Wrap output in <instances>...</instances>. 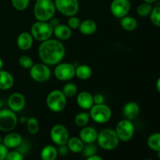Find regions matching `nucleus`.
Segmentation results:
<instances>
[{
  "instance_id": "f3484780",
  "label": "nucleus",
  "mask_w": 160,
  "mask_h": 160,
  "mask_svg": "<svg viewBox=\"0 0 160 160\" xmlns=\"http://www.w3.org/2000/svg\"><path fill=\"white\" fill-rule=\"evenodd\" d=\"M139 112H140V107L135 102H129L126 103L123 108V114L125 119L131 121L137 118Z\"/></svg>"
},
{
  "instance_id": "c85d7f7f",
  "label": "nucleus",
  "mask_w": 160,
  "mask_h": 160,
  "mask_svg": "<svg viewBox=\"0 0 160 160\" xmlns=\"http://www.w3.org/2000/svg\"><path fill=\"white\" fill-rule=\"evenodd\" d=\"M27 129L31 134H36L39 131V123L35 117L27 118Z\"/></svg>"
},
{
  "instance_id": "c9c22d12",
  "label": "nucleus",
  "mask_w": 160,
  "mask_h": 160,
  "mask_svg": "<svg viewBox=\"0 0 160 160\" xmlns=\"http://www.w3.org/2000/svg\"><path fill=\"white\" fill-rule=\"evenodd\" d=\"M81 23V20H80L78 17L73 16V17H69L68 20H67V26H68L70 29H78Z\"/></svg>"
},
{
  "instance_id": "a878e982",
  "label": "nucleus",
  "mask_w": 160,
  "mask_h": 160,
  "mask_svg": "<svg viewBox=\"0 0 160 160\" xmlns=\"http://www.w3.org/2000/svg\"><path fill=\"white\" fill-rule=\"evenodd\" d=\"M92 75V69L86 64H81L75 69V76L82 81L89 79Z\"/></svg>"
},
{
  "instance_id": "aec40b11",
  "label": "nucleus",
  "mask_w": 160,
  "mask_h": 160,
  "mask_svg": "<svg viewBox=\"0 0 160 160\" xmlns=\"http://www.w3.org/2000/svg\"><path fill=\"white\" fill-rule=\"evenodd\" d=\"M53 34H55L59 40L65 41L72 36V29H70L67 25L59 23L53 29Z\"/></svg>"
},
{
  "instance_id": "a19ab883",
  "label": "nucleus",
  "mask_w": 160,
  "mask_h": 160,
  "mask_svg": "<svg viewBox=\"0 0 160 160\" xmlns=\"http://www.w3.org/2000/svg\"><path fill=\"white\" fill-rule=\"evenodd\" d=\"M49 21H50L49 23L53 27V28H55V27H56L57 25H59V23H59V20H58V19H56V18L54 19L53 17L49 20Z\"/></svg>"
},
{
  "instance_id": "2eb2a0df",
  "label": "nucleus",
  "mask_w": 160,
  "mask_h": 160,
  "mask_svg": "<svg viewBox=\"0 0 160 160\" xmlns=\"http://www.w3.org/2000/svg\"><path fill=\"white\" fill-rule=\"evenodd\" d=\"M98 134V133L95 128L85 126L80 131L79 138L84 144H91L97 141Z\"/></svg>"
},
{
  "instance_id": "a18cd8bd",
  "label": "nucleus",
  "mask_w": 160,
  "mask_h": 160,
  "mask_svg": "<svg viewBox=\"0 0 160 160\" xmlns=\"http://www.w3.org/2000/svg\"><path fill=\"white\" fill-rule=\"evenodd\" d=\"M143 1L145 2H148V3H150V4H152V3L154 2L156 0H143Z\"/></svg>"
},
{
  "instance_id": "9d476101",
  "label": "nucleus",
  "mask_w": 160,
  "mask_h": 160,
  "mask_svg": "<svg viewBox=\"0 0 160 160\" xmlns=\"http://www.w3.org/2000/svg\"><path fill=\"white\" fill-rule=\"evenodd\" d=\"M75 67L69 62H59L54 70V75L59 81H68L75 76Z\"/></svg>"
},
{
  "instance_id": "dca6fc26",
  "label": "nucleus",
  "mask_w": 160,
  "mask_h": 160,
  "mask_svg": "<svg viewBox=\"0 0 160 160\" xmlns=\"http://www.w3.org/2000/svg\"><path fill=\"white\" fill-rule=\"evenodd\" d=\"M34 38L31 33L22 32L17 38V45L22 51H28L32 47Z\"/></svg>"
},
{
  "instance_id": "6ab92c4d",
  "label": "nucleus",
  "mask_w": 160,
  "mask_h": 160,
  "mask_svg": "<svg viewBox=\"0 0 160 160\" xmlns=\"http://www.w3.org/2000/svg\"><path fill=\"white\" fill-rule=\"evenodd\" d=\"M23 138L18 133H9L2 138V144L8 148H15L20 146Z\"/></svg>"
},
{
  "instance_id": "423d86ee",
  "label": "nucleus",
  "mask_w": 160,
  "mask_h": 160,
  "mask_svg": "<svg viewBox=\"0 0 160 160\" xmlns=\"http://www.w3.org/2000/svg\"><path fill=\"white\" fill-rule=\"evenodd\" d=\"M90 117L94 122L97 123H107L112 118V110L107 105L99 104L93 105L90 109Z\"/></svg>"
},
{
  "instance_id": "6e6552de",
  "label": "nucleus",
  "mask_w": 160,
  "mask_h": 160,
  "mask_svg": "<svg viewBox=\"0 0 160 160\" xmlns=\"http://www.w3.org/2000/svg\"><path fill=\"white\" fill-rule=\"evenodd\" d=\"M116 133L118 136L120 141L122 142H128L133 138L134 134V125L131 120H122L119 122L116 126Z\"/></svg>"
},
{
  "instance_id": "a211bd4d",
  "label": "nucleus",
  "mask_w": 160,
  "mask_h": 160,
  "mask_svg": "<svg viewBox=\"0 0 160 160\" xmlns=\"http://www.w3.org/2000/svg\"><path fill=\"white\" fill-rule=\"evenodd\" d=\"M77 103L82 109H90L93 106V95L88 92H80L77 97Z\"/></svg>"
},
{
  "instance_id": "e433bc0d",
  "label": "nucleus",
  "mask_w": 160,
  "mask_h": 160,
  "mask_svg": "<svg viewBox=\"0 0 160 160\" xmlns=\"http://www.w3.org/2000/svg\"><path fill=\"white\" fill-rule=\"evenodd\" d=\"M6 160H23V155L18 151L8 152Z\"/></svg>"
},
{
  "instance_id": "c756f323",
  "label": "nucleus",
  "mask_w": 160,
  "mask_h": 160,
  "mask_svg": "<svg viewBox=\"0 0 160 160\" xmlns=\"http://www.w3.org/2000/svg\"><path fill=\"white\" fill-rule=\"evenodd\" d=\"M62 92L67 98H72L78 93V87L74 83L67 82L62 88Z\"/></svg>"
},
{
  "instance_id": "ddd939ff",
  "label": "nucleus",
  "mask_w": 160,
  "mask_h": 160,
  "mask_svg": "<svg viewBox=\"0 0 160 160\" xmlns=\"http://www.w3.org/2000/svg\"><path fill=\"white\" fill-rule=\"evenodd\" d=\"M131 7L130 0H113L110 5V11L114 17L121 19L128 15Z\"/></svg>"
},
{
  "instance_id": "bb28decb",
  "label": "nucleus",
  "mask_w": 160,
  "mask_h": 160,
  "mask_svg": "<svg viewBox=\"0 0 160 160\" xmlns=\"http://www.w3.org/2000/svg\"><path fill=\"white\" fill-rule=\"evenodd\" d=\"M148 146L155 152H160V133H154L147 140Z\"/></svg>"
},
{
  "instance_id": "9b49d317",
  "label": "nucleus",
  "mask_w": 160,
  "mask_h": 160,
  "mask_svg": "<svg viewBox=\"0 0 160 160\" xmlns=\"http://www.w3.org/2000/svg\"><path fill=\"white\" fill-rule=\"evenodd\" d=\"M30 76L37 82H45L51 77V70L45 63H36L30 69Z\"/></svg>"
},
{
  "instance_id": "8fccbe9b",
  "label": "nucleus",
  "mask_w": 160,
  "mask_h": 160,
  "mask_svg": "<svg viewBox=\"0 0 160 160\" xmlns=\"http://www.w3.org/2000/svg\"><path fill=\"white\" fill-rule=\"evenodd\" d=\"M145 160H153V159H145Z\"/></svg>"
},
{
  "instance_id": "5701e85b",
  "label": "nucleus",
  "mask_w": 160,
  "mask_h": 160,
  "mask_svg": "<svg viewBox=\"0 0 160 160\" xmlns=\"http://www.w3.org/2000/svg\"><path fill=\"white\" fill-rule=\"evenodd\" d=\"M67 146L70 152L73 153L81 152L84 147V143L78 137H72L67 141Z\"/></svg>"
},
{
  "instance_id": "0eeeda50",
  "label": "nucleus",
  "mask_w": 160,
  "mask_h": 160,
  "mask_svg": "<svg viewBox=\"0 0 160 160\" xmlns=\"http://www.w3.org/2000/svg\"><path fill=\"white\" fill-rule=\"evenodd\" d=\"M17 125V117L16 112L11 109L0 110V131L3 132L12 131Z\"/></svg>"
},
{
  "instance_id": "2f4dec72",
  "label": "nucleus",
  "mask_w": 160,
  "mask_h": 160,
  "mask_svg": "<svg viewBox=\"0 0 160 160\" xmlns=\"http://www.w3.org/2000/svg\"><path fill=\"white\" fill-rule=\"evenodd\" d=\"M19 64L22 68L30 70L34 65V62H33V59L31 56L23 55V56H20V59H19Z\"/></svg>"
},
{
  "instance_id": "f704fd0d",
  "label": "nucleus",
  "mask_w": 160,
  "mask_h": 160,
  "mask_svg": "<svg viewBox=\"0 0 160 160\" xmlns=\"http://www.w3.org/2000/svg\"><path fill=\"white\" fill-rule=\"evenodd\" d=\"M96 152L97 147L94 143L86 144V145H84V148L82 150L83 154H84V156L85 157H89V156H94V155H95Z\"/></svg>"
},
{
  "instance_id": "7ed1b4c3",
  "label": "nucleus",
  "mask_w": 160,
  "mask_h": 160,
  "mask_svg": "<svg viewBox=\"0 0 160 160\" xmlns=\"http://www.w3.org/2000/svg\"><path fill=\"white\" fill-rule=\"evenodd\" d=\"M97 142L98 145L105 150L115 149L119 145L120 139L115 130L106 128L100 131L98 134Z\"/></svg>"
},
{
  "instance_id": "20e7f679",
  "label": "nucleus",
  "mask_w": 160,
  "mask_h": 160,
  "mask_svg": "<svg viewBox=\"0 0 160 160\" xmlns=\"http://www.w3.org/2000/svg\"><path fill=\"white\" fill-rule=\"evenodd\" d=\"M53 28L48 21L34 22L31 28V34L38 42H44L51 38L53 34Z\"/></svg>"
},
{
  "instance_id": "c03bdc74",
  "label": "nucleus",
  "mask_w": 160,
  "mask_h": 160,
  "mask_svg": "<svg viewBox=\"0 0 160 160\" xmlns=\"http://www.w3.org/2000/svg\"><path fill=\"white\" fill-rule=\"evenodd\" d=\"M3 66H4V62H3V60H2V59L1 58H0V70H2Z\"/></svg>"
},
{
  "instance_id": "ea45409f",
  "label": "nucleus",
  "mask_w": 160,
  "mask_h": 160,
  "mask_svg": "<svg viewBox=\"0 0 160 160\" xmlns=\"http://www.w3.org/2000/svg\"><path fill=\"white\" fill-rule=\"evenodd\" d=\"M68 148H67V146L66 145H59V150H58V153H60L61 155H62V156H65V155L67 154V152H68Z\"/></svg>"
},
{
  "instance_id": "79ce46f5",
  "label": "nucleus",
  "mask_w": 160,
  "mask_h": 160,
  "mask_svg": "<svg viewBox=\"0 0 160 160\" xmlns=\"http://www.w3.org/2000/svg\"><path fill=\"white\" fill-rule=\"evenodd\" d=\"M86 160H103V159L101 157V156H97V155H94V156L87 157Z\"/></svg>"
},
{
  "instance_id": "f8f14e48",
  "label": "nucleus",
  "mask_w": 160,
  "mask_h": 160,
  "mask_svg": "<svg viewBox=\"0 0 160 160\" xmlns=\"http://www.w3.org/2000/svg\"><path fill=\"white\" fill-rule=\"evenodd\" d=\"M50 137L52 141L57 145H67L69 140V131L65 126L62 124H56L50 131Z\"/></svg>"
},
{
  "instance_id": "de8ad7c7",
  "label": "nucleus",
  "mask_w": 160,
  "mask_h": 160,
  "mask_svg": "<svg viewBox=\"0 0 160 160\" xmlns=\"http://www.w3.org/2000/svg\"><path fill=\"white\" fill-rule=\"evenodd\" d=\"M2 143V137L0 136V144Z\"/></svg>"
},
{
  "instance_id": "393cba45",
  "label": "nucleus",
  "mask_w": 160,
  "mask_h": 160,
  "mask_svg": "<svg viewBox=\"0 0 160 160\" xmlns=\"http://www.w3.org/2000/svg\"><path fill=\"white\" fill-rule=\"evenodd\" d=\"M42 160H56L58 156V150L53 145H46L41 151Z\"/></svg>"
},
{
  "instance_id": "4be33fe9",
  "label": "nucleus",
  "mask_w": 160,
  "mask_h": 160,
  "mask_svg": "<svg viewBox=\"0 0 160 160\" xmlns=\"http://www.w3.org/2000/svg\"><path fill=\"white\" fill-rule=\"evenodd\" d=\"M78 29L84 35H92L96 31L97 23L92 20H85L81 21Z\"/></svg>"
},
{
  "instance_id": "39448f33",
  "label": "nucleus",
  "mask_w": 160,
  "mask_h": 160,
  "mask_svg": "<svg viewBox=\"0 0 160 160\" xmlns=\"http://www.w3.org/2000/svg\"><path fill=\"white\" fill-rule=\"evenodd\" d=\"M67 98L61 90H53L46 97V105L54 112H60L66 108Z\"/></svg>"
},
{
  "instance_id": "cd10ccee",
  "label": "nucleus",
  "mask_w": 160,
  "mask_h": 160,
  "mask_svg": "<svg viewBox=\"0 0 160 160\" xmlns=\"http://www.w3.org/2000/svg\"><path fill=\"white\" fill-rule=\"evenodd\" d=\"M90 114L87 112H80L75 116L74 117V123L75 124L80 128H84L87 126L90 120Z\"/></svg>"
},
{
  "instance_id": "f257e3e1",
  "label": "nucleus",
  "mask_w": 160,
  "mask_h": 160,
  "mask_svg": "<svg viewBox=\"0 0 160 160\" xmlns=\"http://www.w3.org/2000/svg\"><path fill=\"white\" fill-rule=\"evenodd\" d=\"M66 54L64 45L59 40L49 38L40 44L38 55L43 63L48 66L57 65Z\"/></svg>"
},
{
  "instance_id": "09e8293b",
  "label": "nucleus",
  "mask_w": 160,
  "mask_h": 160,
  "mask_svg": "<svg viewBox=\"0 0 160 160\" xmlns=\"http://www.w3.org/2000/svg\"><path fill=\"white\" fill-rule=\"evenodd\" d=\"M2 106V101H1V100H0V109H1Z\"/></svg>"
},
{
  "instance_id": "b1692460",
  "label": "nucleus",
  "mask_w": 160,
  "mask_h": 160,
  "mask_svg": "<svg viewBox=\"0 0 160 160\" xmlns=\"http://www.w3.org/2000/svg\"><path fill=\"white\" fill-rule=\"evenodd\" d=\"M120 26L127 31H134L138 28V21L131 16H125L120 19Z\"/></svg>"
},
{
  "instance_id": "4c0bfd02",
  "label": "nucleus",
  "mask_w": 160,
  "mask_h": 160,
  "mask_svg": "<svg viewBox=\"0 0 160 160\" xmlns=\"http://www.w3.org/2000/svg\"><path fill=\"white\" fill-rule=\"evenodd\" d=\"M8 152V148H6L2 143L0 144V160L6 159Z\"/></svg>"
},
{
  "instance_id": "72a5a7b5",
  "label": "nucleus",
  "mask_w": 160,
  "mask_h": 160,
  "mask_svg": "<svg viewBox=\"0 0 160 160\" xmlns=\"http://www.w3.org/2000/svg\"><path fill=\"white\" fill-rule=\"evenodd\" d=\"M11 2L17 10L23 11L28 7L30 0H11Z\"/></svg>"
},
{
  "instance_id": "37998d69",
  "label": "nucleus",
  "mask_w": 160,
  "mask_h": 160,
  "mask_svg": "<svg viewBox=\"0 0 160 160\" xmlns=\"http://www.w3.org/2000/svg\"><path fill=\"white\" fill-rule=\"evenodd\" d=\"M156 89H157L158 92L160 94V78L156 81Z\"/></svg>"
},
{
  "instance_id": "412c9836",
  "label": "nucleus",
  "mask_w": 160,
  "mask_h": 160,
  "mask_svg": "<svg viewBox=\"0 0 160 160\" xmlns=\"http://www.w3.org/2000/svg\"><path fill=\"white\" fill-rule=\"evenodd\" d=\"M14 79L12 75L6 70H0V89L9 90L13 86Z\"/></svg>"
},
{
  "instance_id": "7c9ffc66",
  "label": "nucleus",
  "mask_w": 160,
  "mask_h": 160,
  "mask_svg": "<svg viewBox=\"0 0 160 160\" xmlns=\"http://www.w3.org/2000/svg\"><path fill=\"white\" fill-rule=\"evenodd\" d=\"M153 7L152 6V4L148 2H143L139 5L137 8V13L139 17H145L150 15Z\"/></svg>"
},
{
  "instance_id": "1a4fd4ad",
  "label": "nucleus",
  "mask_w": 160,
  "mask_h": 160,
  "mask_svg": "<svg viewBox=\"0 0 160 160\" xmlns=\"http://www.w3.org/2000/svg\"><path fill=\"white\" fill-rule=\"evenodd\" d=\"M56 9L66 17H73L79 10L78 0H55Z\"/></svg>"
},
{
  "instance_id": "4468645a",
  "label": "nucleus",
  "mask_w": 160,
  "mask_h": 160,
  "mask_svg": "<svg viewBox=\"0 0 160 160\" xmlns=\"http://www.w3.org/2000/svg\"><path fill=\"white\" fill-rule=\"evenodd\" d=\"M26 105V98L23 94L15 92L12 94L8 98V106L9 109L15 112L23 110Z\"/></svg>"
},
{
  "instance_id": "49530a36",
  "label": "nucleus",
  "mask_w": 160,
  "mask_h": 160,
  "mask_svg": "<svg viewBox=\"0 0 160 160\" xmlns=\"http://www.w3.org/2000/svg\"><path fill=\"white\" fill-rule=\"evenodd\" d=\"M157 157L160 159V152H157Z\"/></svg>"
},
{
  "instance_id": "58836bf2",
  "label": "nucleus",
  "mask_w": 160,
  "mask_h": 160,
  "mask_svg": "<svg viewBox=\"0 0 160 160\" xmlns=\"http://www.w3.org/2000/svg\"><path fill=\"white\" fill-rule=\"evenodd\" d=\"M94 105H99L104 103V97L101 94H96L93 96Z\"/></svg>"
},
{
  "instance_id": "f03ea898",
  "label": "nucleus",
  "mask_w": 160,
  "mask_h": 160,
  "mask_svg": "<svg viewBox=\"0 0 160 160\" xmlns=\"http://www.w3.org/2000/svg\"><path fill=\"white\" fill-rule=\"evenodd\" d=\"M56 9L52 0H36L34 6V17L39 21H49L54 17Z\"/></svg>"
},
{
  "instance_id": "473e14b6",
  "label": "nucleus",
  "mask_w": 160,
  "mask_h": 160,
  "mask_svg": "<svg viewBox=\"0 0 160 160\" xmlns=\"http://www.w3.org/2000/svg\"><path fill=\"white\" fill-rule=\"evenodd\" d=\"M150 20L155 26L160 28V6L153 8L150 13Z\"/></svg>"
}]
</instances>
